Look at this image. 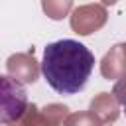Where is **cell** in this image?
Here are the masks:
<instances>
[{"label": "cell", "instance_id": "1", "mask_svg": "<svg viewBox=\"0 0 126 126\" xmlns=\"http://www.w3.org/2000/svg\"><path fill=\"white\" fill-rule=\"evenodd\" d=\"M94 69L91 49L75 39H59L45 47L41 73L47 85L59 94H77L85 89Z\"/></svg>", "mask_w": 126, "mask_h": 126}, {"label": "cell", "instance_id": "2", "mask_svg": "<svg viewBox=\"0 0 126 126\" xmlns=\"http://www.w3.org/2000/svg\"><path fill=\"white\" fill-rule=\"evenodd\" d=\"M28 108V94L12 77L0 75V124H14L18 122Z\"/></svg>", "mask_w": 126, "mask_h": 126}, {"label": "cell", "instance_id": "3", "mask_svg": "<svg viewBox=\"0 0 126 126\" xmlns=\"http://www.w3.org/2000/svg\"><path fill=\"white\" fill-rule=\"evenodd\" d=\"M67 110L69 108L63 104H49L43 110H37V106L32 104L26 108L24 116L10 126H59L67 116Z\"/></svg>", "mask_w": 126, "mask_h": 126}, {"label": "cell", "instance_id": "4", "mask_svg": "<svg viewBox=\"0 0 126 126\" xmlns=\"http://www.w3.org/2000/svg\"><path fill=\"white\" fill-rule=\"evenodd\" d=\"M106 22V10L98 4H87L73 12L71 16V28L79 35H89L96 30H100Z\"/></svg>", "mask_w": 126, "mask_h": 126}, {"label": "cell", "instance_id": "5", "mask_svg": "<svg viewBox=\"0 0 126 126\" xmlns=\"http://www.w3.org/2000/svg\"><path fill=\"white\" fill-rule=\"evenodd\" d=\"M6 67H8L10 77L16 79L18 83H35L37 81L39 67H37V61L33 59V55H30V53H16V55L8 57Z\"/></svg>", "mask_w": 126, "mask_h": 126}, {"label": "cell", "instance_id": "6", "mask_svg": "<svg viewBox=\"0 0 126 126\" xmlns=\"http://www.w3.org/2000/svg\"><path fill=\"white\" fill-rule=\"evenodd\" d=\"M100 71L104 79H120L122 75H126V43H118L114 45L102 59L100 63Z\"/></svg>", "mask_w": 126, "mask_h": 126}, {"label": "cell", "instance_id": "7", "mask_svg": "<svg viewBox=\"0 0 126 126\" xmlns=\"http://www.w3.org/2000/svg\"><path fill=\"white\" fill-rule=\"evenodd\" d=\"M91 114L100 122V126H110L118 118V102L108 93H100L91 102Z\"/></svg>", "mask_w": 126, "mask_h": 126}, {"label": "cell", "instance_id": "8", "mask_svg": "<svg viewBox=\"0 0 126 126\" xmlns=\"http://www.w3.org/2000/svg\"><path fill=\"white\" fill-rule=\"evenodd\" d=\"M73 0H41L43 12L51 18V20H61L69 14Z\"/></svg>", "mask_w": 126, "mask_h": 126}, {"label": "cell", "instance_id": "9", "mask_svg": "<svg viewBox=\"0 0 126 126\" xmlns=\"http://www.w3.org/2000/svg\"><path fill=\"white\" fill-rule=\"evenodd\" d=\"M65 126H100V122L91 112H75L65 120Z\"/></svg>", "mask_w": 126, "mask_h": 126}, {"label": "cell", "instance_id": "10", "mask_svg": "<svg viewBox=\"0 0 126 126\" xmlns=\"http://www.w3.org/2000/svg\"><path fill=\"white\" fill-rule=\"evenodd\" d=\"M114 96H116V102L126 104V75H122L120 81L116 83V87H114Z\"/></svg>", "mask_w": 126, "mask_h": 126}, {"label": "cell", "instance_id": "11", "mask_svg": "<svg viewBox=\"0 0 126 126\" xmlns=\"http://www.w3.org/2000/svg\"><path fill=\"white\" fill-rule=\"evenodd\" d=\"M102 2H104V4H114L116 0H102Z\"/></svg>", "mask_w": 126, "mask_h": 126}, {"label": "cell", "instance_id": "12", "mask_svg": "<svg viewBox=\"0 0 126 126\" xmlns=\"http://www.w3.org/2000/svg\"><path fill=\"white\" fill-rule=\"evenodd\" d=\"M124 106H126V104H124ZM124 112H126V110H124Z\"/></svg>", "mask_w": 126, "mask_h": 126}]
</instances>
